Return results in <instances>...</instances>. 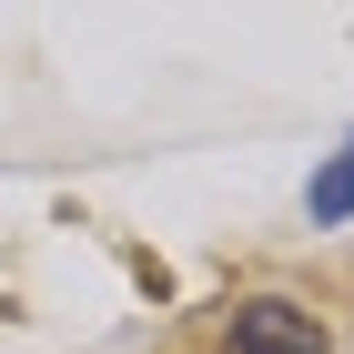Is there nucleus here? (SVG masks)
Wrapping results in <instances>:
<instances>
[{"label":"nucleus","instance_id":"nucleus-1","mask_svg":"<svg viewBox=\"0 0 354 354\" xmlns=\"http://www.w3.org/2000/svg\"><path fill=\"white\" fill-rule=\"evenodd\" d=\"M233 354H334V344H324V324L304 304L253 294V304H233Z\"/></svg>","mask_w":354,"mask_h":354},{"label":"nucleus","instance_id":"nucleus-2","mask_svg":"<svg viewBox=\"0 0 354 354\" xmlns=\"http://www.w3.org/2000/svg\"><path fill=\"white\" fill-rule=\"evenodd\" d=\"M304 213H314V223H354V142L314 172V183H304Z\"/></svg>","mask_w":354,"mask_h":354}]
</instances>
